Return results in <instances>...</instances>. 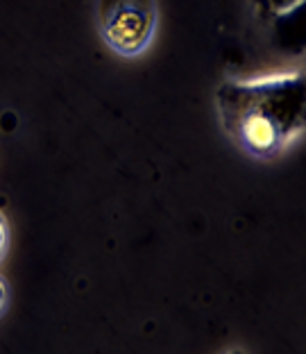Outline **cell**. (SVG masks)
<instances>
[{"instance_id":"obj_3","label":"cell","mask_w":306,"mask_h":354,"mask_svg":"<svg viewBox=\"0 0 306 354\" xmlns=\"http://www.w3.org/2000/svg\"><path fill=\"white\" fill-rule=\"evenodd\" d=\"M7 248H10V225H7L5 216L0 214V261L5 259Z\"/></svg>"},{"instance_id":"obj_1","label":"cell","mask_w":306,"mask_h":354,"mask_svg":"<svg viewBox=\"0 0 306 354\" xmlns=\"http://www.w3.org/2000/svg\"><path fill=\"white\" fill-rule=\"evenodd\" d=\"M222 132L247 157L270 162L300 139L306 125L304 75L227 80L216 88Z\"/></svg>"},{"instance_id":"obj_2","label":"cell","mask_w":306,"mask_h":354,"mask_svg":"<svg viewBox=\"0 0 306 354\" xmlns=\"http://www.w3.org/2000/svg\"><path fill=\"white\" fill-rule=\"evenodd\" d=\"M100 35L111 50L125 59L141 57L157 30L155 0H100Z\"/></svg>"},{"instance_id":"obj_4","label":"cell","mask_w":306,"mask_h":354,"mask_svg":"<svg viewBox=\"0 0 306 354\" xmlns=\"http://www.w3.org/2000/svg\"><path fill=\"white\" fill-rule=\"evenodd\" d=\"M7 302H10V291H7V284H5V281L0 279V316L5 313Z\"/></svg>"}]
</instances>
